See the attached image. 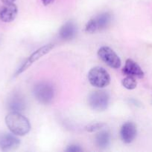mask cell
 Listing matches in <instances>:
<instances>
[{
	"mask_svg": "<svg viewBox=\"0 0 152 152\" xmlns=\"http://www.w3.org/2000/svg\"><path fill=\"white\" fill-rule=\"evenodd\" d=\"M20 145V140L16 135L7 132H0V150L10 151L16 149Z\"/></svg>",
	"mask_w": 152,
	"mask_h": 152,
	"instance_id": "obj_7",
	"label": "cell"
},
{
	"mask_svg": "<svg viewBox=\"0 0 152 152\" xmlns=\"http://www.w3.org/2000/svg\"><path fill=\"white\" fill-rule=\"evenodd\" d=\"M122 84L124 86V88H125L128 90H133V89H135L136 87H137V82L136 80L135 77L127 76L125 78L122 80Z\"/></svg>",
	"mask_w": 152,
	"mask_h": 152,
	"instance_id": "obj_15",
	"label": "cell"
},
{
	"mask_svg": "<svg viewBox=\"0 0 152 152\" xmlns=\"http://www.w3.org/2000/svg\"><path fill=\"white\" fill-rule=\"evenodd\" d=\"M106 126L105 123H91V124L87 125L85 127V130L89 133H93V132H99L100 130L103 129Z\"/></svg>",
	"mask_w": 152,
	"mask_h": 152,
	"instance_id": "obj_16",
	"label": "cell"
},
{
	"mask_svg": "<svg viewBox=\"0 0 152 152\" xmlns=\"http://www.w3.org/2000/svg\"><path fill=\"white\" fill-rule=\"evenodd\" d=\"M82 151L83 150H82V148L79 145H75V144L69 145L66 149V152H80Z\"/></svg>",
	"mask_w": 152,
	"mask_h": 152,
	"instance_id": "obj_18",
	"label": "cell"
},
{
	"mask_svg": "<svg viewBox=\"0 0 152 152\" xmlns=\"http://www.w3.org/2000/svg\"><path fill=\"white\" fill-rule=\"evenodd\" d=\"M88 80L93 87L103 88L109 86L110 77L106 69L102 67L96 66L91 68L88 73Z\"/></svg>",
	"mask_w": 152,
	"mask_h": 152,
	"instance_id": "obj_3",
	"label": "cell"
},
{
	"mask_svg": "<svg viewBox=\"0 0 152 152\" xmlns=\"http://www.w3.org/2000/svg\"><path fill=\"white\" fill-rule=\"evenodd\" d=\"M137 126L132 122H127V123H124L121 128V139L126 144L132 142L137 137Z\"/></svg>",
	"mask_w": 152,
	"mask_h": 152,
	"instance_id": "obj_8",
	"label": "cell"
},
{
	"mask_svg": "<svg viewBox=\"0 0 152 152\" xmlns=\"http://www.w3.org/2000/svg\"><path fill=\"white\" fill-rule=\"evenodd\" d=\"M95 142L97 146L101 149L107 148L110 143V134L108 131H101L96 134Z\"/></svg>",
	"mask_w": 152,
	"mask_h": 152,
	"instance_id": "obj_13",
	"label": "cell"
},
{
	"mask_svg": "<svg viewBox=\"0 0 152 152\" xmlns=\"http://www.w3.org/2000/svg\"><path fill=\"white\" fill-rule=\"evenodd\" d=\"M5 123L12 134L16 136H25L31 130L30 122L19 112H10L6 116Z\"/></svg>",
	"mask_w": 152,
	"mask_h": 152,
	"instance_id": "obj_1",
	"label": "cell"
},
{
	"mask_svg": "<svg viewBox=\"0 0 152 152\" xmlns=\"http://www.w3.org/2000/svg\"><path fill=\"white\" fill-rule=\"evenodd\" d=\"M26 103L24 98L19 94H15L10 96L7 102V108L10 112H19L24 111Z\"/></svg>",
	"mask_w": 152,
	"mask_h": 152,
	"instance_id": "obj_12",
	"label": "cell"
},
{
	"mask_svg": "<svg viewBox=\"0 0 152 152\" xmlns=\"http://www.w3.org/2000/svg\"><path fill=\"white\" fill-rule=\"evenodd\" d=\"M54 44H48L46 45L42 46L41 48L37 49V50L34 52V53H31L29 56L28 57V59L22 64L20 67L19 68V69L16 71V72L15 73V77H17L19 74H22V72L25 71V70L28 69L33 63H34L35 62H37V60L40 59L41 57H43V56L48 53L49 52L51 51V50H52L54 48Z\"/></svg>",
	"mask_w": 152,
	"mask_h": 152,
	"instance_id": "obj_5",
	"label": "cell"
},
{
	"mask_svg": "<svg viewBox=\"0 0 152 152\" xmlns=\"http://www.w3.org/2000/svg\"><path fill=\"white\" fill-rule=\"evenodd\" d=\"M18 13L17 6L15 4H4L0 8V19L4 22H10L15 19Z\"/></svg>",
	"mask_w": 152,
	"mask_h": 152,
	"instance_id": "obj_11",
	"label": "cell"
},
{
	"mask_svg": "<svg viewBox=\"0 0 152 152\" xmlns=\"http://www.w3.org/2000/svg\"><path fill=\"white\" fill-rule=\"evenodd\" d=\"M87 102L92 110L104 111L107 108L110 102V95L104 91H95L89 94Z\"/></svg>",
	"mask_w": 152,
	"mask_h": 152,
	"instance_id": "obj_4",
	"label": "cell"
},
{
	"mask_svg": "<svg viewBox=\"0 0 152 152\" xmlns=\"http://www.w3.org/2000/svg\"><path fill=\"white\" fill-rule=\"evenodd\" d=\"M4 4H13L16 0H1Z\"/></svg>",
	"mask_w": 152,
	"mask_h": 152,
	"instance_id": "obj_20",
	"label": "cell"
},
{
	"mask_svg": "<svg viewBox=\"0 0 152 152\" xmlns=\"http://www.w3.org/2000/svg\"><path fill=\"white\" fill-rule=\"evenodd\" d=\"M33 94L37 101L43 105L50 104L55 98V87L49 82H39L33 88Z\"/></svg>",
	"mask_w": 152,
	"mask_h": 152,
	"instance_id": "obj_2",
	"label": "cell"
},
{
	"mask_svg": "<svg viewBox=\"0 0 152 152\" xmlns=\"http://www.w3.org/2000/svg\"><path fill=\"white\" fill-rule=\"evenodd\" d=\"M96 22L98 31L105 29L109 26L112 21V14L110 12H104L94 17Z\"/></svg>",
	"mask_w": 152,
	"mask_h": 152,
	"instance_id": "obj_14",
	"label": "cell"
},
{
	"mask_svg": "<svg viewBox=\"0 0 152 152\" xmlns=\"http://www.w3.org/2000/svg\"><path fill=\"white\" fill-rule=\"evenodd\" d=\"M122 73L126 76L141 79L144 77V72L141 67L131 59H127L125 66L122 68Z\"/></svg>",
	"mask_w": 152,
	"mask_h": 152,
	"instance_id": "obj_9",
	"label": "cell"
},
{
	"mask_svg": "<svg viewBox=\"0 0 152 152\" xmlns=\"http://www.w3.org/2000/svg\"><path fill=\"white\" fill-rule=\"evenodd\" d=\"M58 34L60 38L63 40H72L77 34V26L73 21H68L61 27Z\"/></svg>",
	"mask_w": 152,
	"mask_h": 152,
	"instance_id": "obj_10",
	"label": "cell"
},
{
	"mask_svg": "<svg viewBox=\"0 0 152 152\" xmlns=\"http://www.w3.org/2000/svg\"><path fill=\"white\" fill-rule=\"evenodd\" d=\"M41 1L45 6H47L49 5L50 4H52L54 1V0H41Z\"/></svg>",
	"mask_w": 152,
	"mask_h": 152,
	"instance_id": "obj_19",
	"label": "cell"
},
{
	"mask_svg": "<svg viewBox=\"0 0 152 152\" xmlns=\"http://www.w3.org/2000/svg\"><path fill=\"white\" fill-rule=\"evenodd\" d=\"M96 31H98L96 22H95V19L92 18L86 22V25H85V32L87 34H93Z\"/></svg>",
	"mask_w": 152,
	"mask_h": 152,
	"instance_id": "obj_17",
	"label": "cell"
},
{
	"mask_svg": "<svg viewBox=\"0 0 152 152\" xmlns=\"http://www.w3.org/2000/svg\"><path fill=\"white\" fill-rule=\"evenodd\" d=\"M98 56L109 67L114 69L119 68L121 66L120 58L116 52L107 46H103L98 50Z\"/></svg>",
	"mask_w": 152,
	"mask_h": 152,
	"instance_id": "obj_6",
	"label": "cell"
}]
</instances>
